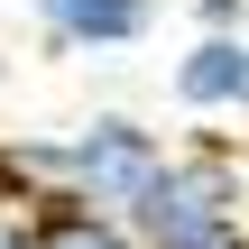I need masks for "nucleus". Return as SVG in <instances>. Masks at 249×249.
Listing matches in <instances>:
<instances>
[{"instance_id": "nucleus-1", "label": "nucleus", "mask_w": 249, "mask_h": 249, "mask_svg": "<svg viewBox=\"0 0 249 249\" xmlns=\"http://www.w3.org/2000/svg\"><path fill=\"white\" fill-rule=\"evenodd\" d=\"M166 166V139L139 120V111H92L55 139H0V194H83V203H111L129 222V203L157 185Z\"/></svg>"}, {"instance_id": "nucleus-2", "label": "nucleus", "mask_w": 249, "mask_h": 249, "mask_svg": "<svg viewBox=\"0 0 249 249\" xmlns=\"http://www.w3.org/2000/svg\"><path fill=\"white\" fill-rule=\"evenodd\" d=\"M129 231L148 249L166 240H203V231H249V157L194 139V148H166L157 185L129 203Z\"/></svg>"}, {"instance_id": "nucleus-3", "label": "nucleus", "mask_w": 249, "mask_h": 249, "mask_svg": "<svg viewBox=\"0 0 249 249\" xmlns=\"http://www.w3.org/2000/svg\"><path fill=\"white\" fill-rule=\"evenodd\" d=\"M176 102L194 120H249V28H194L176 55Z\"/></svg>"}, {"instance_id": "nucleus-4", "label": "nucleus", "mask_w": 249, "mask_h": 249, "mask_svg": "<svg viewBox=\"0 0 249 249\" xmlns=\"http://www.w3.org/2000/svg\"><path fill=\"white\" fill-rule=\"evenodd\" d=\"M28 18L55 55H129L157 28V0H28Z\"/></svg>"}, {"instance_id": "nucleus-5", "label": "nucleus", "mask_w": 249, "mask_h": 249, "mask_svg": "<svg viewBox=\"0 0 249 249\" xmlns=\"http://www.w3.org/2000/svg\"><path fill=\"white\" fill-rule=\"evenodd\" d=\"M28 249H148L111 203L83 194H28Z\"/></svg>"}, {"instance_id": "nucleus-6", "label": "nucleus", "mask_w": 249, "mask_h": 249, "mask_svg": "<svg viewBox=\"0 0 249 249\" xmlns=\"http://www.w3.org/2000/svg\"><path fill=\"white\" fill-rule=\"evenodd\" d=\"M194 28H249V0H194Z\"/></svg>"}, {"instance_id": "nucleus-7", "label": "nucleus", "mask_w": 249, "mask_h": 249, "mask_svg": "<svg viewBox=\"0 0 249 249\" xmlns=\"http://www.w3.org/2000/svg\"><path fill=\"white\" fill-rule=\"evenodd\" d=\"M0 249H28V203L0 194Z\"/></svg>"}, {"instance_id": "nucleus-8", "label": "nucleus", "mask_w": 249, "mask_h": 249, "mask_svg": "<svg viewBox=\"0 0 249 249\" xmlns=\"http://www.w3.org/2000/svg\"><path fill=\"white\" fill-rule=\"evenodd\" d=\"M166 249H249V231H203V240H166Z\"/></svg>"}]
</instances>
